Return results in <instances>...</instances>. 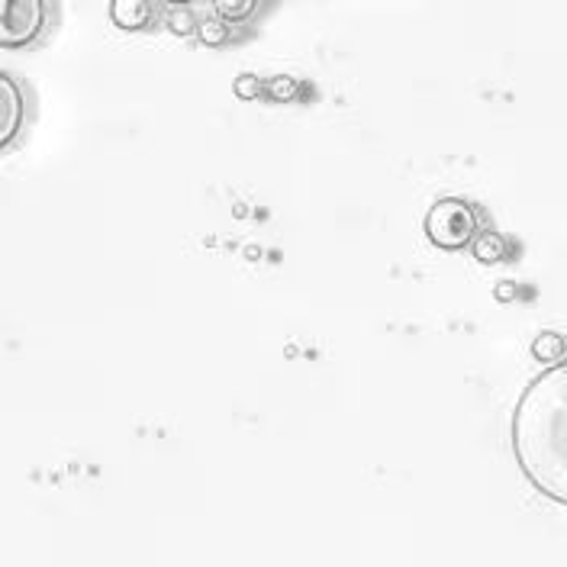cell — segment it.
<instances>
[{"label": "cell", "mask_w": 567, "mask_h": 567, "mask_svg": "<svg viewBox=\"0 0 567 567\" xmlns=\"http://www.w3.org/2000/svg\"><path fill=\"white\" fill-rule=\"evenodd\" d=\"M509 445L532 487L567 506V358L535 374L516 400Z\"/></svg>", "instance_id": "1"}, {"label": "cell", "mask_w": 567, "mask_h": 567, "mask_svg": "<svg viewBox=\"0 0 567 567\" xmlns=\"http://www.w3.org/2000/svg\"><path fill=\"white\" fill-rule=\"evenodd\" d=\"M425 239L435 248L461 251L477 239V213L461 197H442L425 213Z\"/></svg>", "instance_id": "2"}, {"label": "cell", "mask_w": 567, "mask_h": 567, "mask_svg": "<svg viewBox=\"0 0 567 567\" xmlns=\"http://www.w3.org/2000/svg\"><path fill=\"white\" fill-rule=\"evenodd\" d=\"M49 0H0V45L30 49L49 30Z\"/></svg>", "instance_id": "3"}, {"label": "cell", "mask_w": 567, "mask_h": 567, "mask_svg": "<svg viewBox=\"0 0 567 567\" xmlns=\"http://www.w3.org/2000/svg\"><path fill=\"white\" fill-rule=\"evenodd\" d=\"M0 106H3V123H0V152H7L23 133V87L17 84L13 74H0Z\"/></svg>", "instance_id": "4"}, {"label": "cell", "mask_w": 567, "mask_h": 567, "mask_svg": "<svg viewBox=\"0 0 567 567\" xmlns=\"http://www.w3.org/2000/svg\"><path fill=\"white\" fill-rule=\"evenodd\" d=\"M110 20L123 33H140L158 20V13L152 0H110Z\"/></svg>", "instance_id": "5"}, {"label": "cell", "mask_w": 567, "mask_h": 567, "mask_svg": "<svg viewBox=\"0 0 567 567\" xmlns=\"http://www.w3.org/2000/svg\"><path fill=\"white\" fill-rule=\"evenodd\" d=\"M532 358H535V361H542L545 368H551V364L565 361L567 339L565 336H558V332H538V336L532 339Z\"/></svg>", "instance_id": "6"}, {"label": "cell", "mask_w": 567, "mask_h": 567, "mask_svg": "<svg viewBox=\"0 0 567 567\" xmlns=\"http://www.w3.org/2000/svg\"><path fill=\"white\" fill-rule=\"evenodd\" d=\"M471 251H474V258L481 261V265H499L503 258H506V251H509V246H506V239L499 236V233H477V239L471 243Z\"/></svg>", "instance_id": "7"}, {"label": "cell", "mask_w": 567, "mask_h": 567, "mask_svg": "<svg viewBox=\"0 0 567 567\" xmlns=\"http://www.w3.org/2000/svg\"><path fill=\"white\" fill-rule=\"evenodd\" d=\"M265 94L275 101V104H293L300 97V81L290 78V74H275L268 84H265Z\"/></svg>", "instance_id": "8"}, {"label": "cell", "mask_w": 567, "mask_h": 567, "mask_svg": "<svg viewBox=\"0 0 567 567\" xmlns=\"http://www.w3.org/2000/svg\"><path fill=\"white\" fill-rule=\"evenodd\" d=\"M213 7H216L219 20H226V23H243V20H248V17L255 13L258 0H213Z\"/></svg>", "instance_id": "9"}, {"label": "cell", "mask_w": 567, "mask_h": 567, "mask_svg": "<svg viewBox=\"0 0 567 567\" xmlns=\"http://www.w3.org/2000/svg\"><path fill=\"white\" fill-rule=\"evenodd\" d=\"M197 39H200L207 49H219V45L229 42V23H226V20H200Z\"/></svg>", "instance_id": "10"}, {"label": "cell", "mask_w": 567, "mask_h": 567, "mask_svg": "<svg viewBox=\"0 0 567 567\" xmlns=\"http://www.w3.org/2000/svg\"><path fill=\"white\" fill-rule=\"evenodd\" d=\"M168 30L175 35H197L200 20H197L187 7H175V10L168 13Z\"/></svg>", "instance_id": "11"}, {"label": "cell", "mask_w": 567, "mask_h": 567, "mask_svg": "<svg viewBox=\"0 0 567 567\" xmlns=\"http://www.w3.org/2000/svg\"><path fill=\"white\" fill-rule=\"evenodd\" d=\"M233 91H236L239 101H258V97H265V84H261V78L251 74V71H243V74L236 78Z\"/></svg>", "instance_id": "12"}, {"label": "cell", "mask_w": 567, "mask_h": 567, "mask_svg": "<svg viewBox=\"0 0 567 567\" xmlns=\"http://www.w3.org/2000/svg\"><path fill=\"white\" fill-rule=\"evenodd\" d=\"M496 297H499V300H509V297H513V287H509V281H503L499 287H496Z\"/></svg>", "instance_id": "13"}, {"label": "cell", "mask_w": 567, "mask_h": 567, "mask_svg": "<svg viewBox=\"0 0 567 567\" xmlns=\"http://www.w3.org/2000/svg\"><path fill=\"white\" fill-rule=\"evenodd\" d=\"M172 7H187V3H194V0H168Z\"/></svg>", "instance_id": "14"}]
</instances>
